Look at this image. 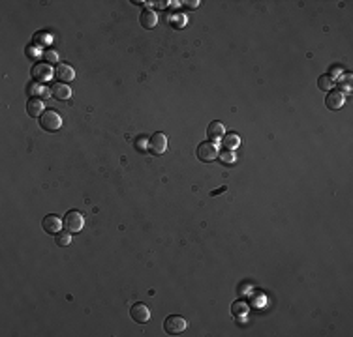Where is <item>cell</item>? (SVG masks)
<instances>
[{"mask_svg":"<svg viewBox=\"0 0 353 337\" xmlns=\"http://www.w3.org/2000/svg\"><path fill=\"white\" fill-rule=\"evenodd\" d=\"M231 313H233V315H239V317H244V315L248 313V305L242 303V302H235L233 307H231Z\"/></svg>","mask_w":353,"mask_h":337,"instance_id":"cell-18","label":"cell"},{"mask_svg":"<svg viewBox=\"0 0 353 337\" xmlns=\"http://www.w3.org/2000/svg\"><path fill=\"white\" fill-rule=\"evenodd\" d=\"M344 103H346V96H344V92H340V90H331V92L327 94V98H325V105H327L329 109H333V111L342 109Z\"/></svg>","mask_w":353,"mask_h":337,"instance_id":"cell-9","label":"cell"},{"mask_svg":"<svg viewBox=\"0 0 353 337\" xmlns=\"http://www.w3.org/2000/svg\"><path fill=\"white\" fill-rule=\"evenodd\" d=\"M184 6H188V8H197L199 2H197V0H194V2H184Z\"/></svg>","mask_w":353,"mask_h":337,"instance_id":"cell-24","label":"cell"},{"mask_svg":"<svg viewBox=\"0 0 353 337\" xmlns=\"http://www.w3.org/2000/svg\"><path fill=\"white\" fill-rule=\"evenodd\" d=\"M27 112L32 118H38V116H41L45 112V105H43V101L39 98H30L29 101H27Z\"/></svg>","mask_w":353,"mask_h":337,"instance_id":"cell-13","label":"cell"},{"mask_svg":"<svg viewBox=\"0 0 353 337\" xmlns=\"http://www.w3.org/2000/svg\"><path fill=\"white\" fill-rule=\"evenodd\" d=\"M336 83H338V86L342 88L340 92H350V90H352V73H344V75H340Z\"/></svg>","mask_w":353,"mask_h":337,"instance_id":"cell-16","label":"cell"},{"mask_svg":"<svg viewBox=\"0 0 353 337\" xmlns=\"http://www.w3.org/2000/svg\"><path fill=\"white\" fill-rule=\"evenodd\" d=\"M62 225H64V221H60V217L55 214H47L41 219V227H43V231L49 234H58L60 229H62Z\"/></svg>","mask_w":353,"mask_h":337,"instance_id":"cell-7","label":"cell"},{"mask_svg":"<svg viewBox=\"0 0 353 337\" xmlns=\"http://www.w3.org/2000/svg\"><path fill=\"white\" fill-rule=\"evenodd\" d=\"M55 75H57V79L60 83H70V81H74V77H76V71H74V67L68 64H57V69H55Z\"/></svg>","mask_w":353,"mask_h":337,"instance_id":"cell-11","label":"cell"},{"mask_svg":"<svg viewBox=\"0 0 353 337\" xmlns=\"http://www.w3.org/2000/svg\"><path fill=\"white\" fill-rule=\"evenodd\" d=\"M39 126L43 128L45 131H58L62 128V118L57 111H45L41 116H39Z\"/></svg>","mask_w":353,"mask_h":337,"instance_id":"cell-1","label":"cell"},{"mask_svg":"<svg viewBox=\"0 0 353 337\" xmlns=\"http://www.w3.org/2000/svg\"><path fill=\"white\" fill-rule=\"evenodd\" d=\"M218 158L222 159V161H224V163H233V161H235V154H231V150H224V152H222V154H218Z\"/></svg>","mask_w":353,"mask_h":337,"instance_id":"cell-21","label":"cell"},{"mask_svg":"<svg viewBox=\"0 0 353 337\" xmlns=\"http://www.w3.org/2000/svg\"><path fill=\"white\" fill-rule=\"evenodd\" d=\"M139 21H141V27L143 28H154L156 23H158V17H156V13H154L153 9H143Z\"/></svg>","mask_w":353,"mask_h":337,"instance_id":"cell-14","label":"cell"},{"mask_svg":"<svg viewBox=\"0 0 353 337\" xmlns=\"http://www.w3.org/2000/svg\"><path fill=\"white\" fill-rule=\"evenodd\" d=\"M317 86L327 92V90H331V88L334 86V79L331 77V75H321V77L317 79Z\"/></svg>","mask_w":353,"mask_h":337,"instance_id":"cell-17","label":"cell"},{"mask_svg":"<svg viewBox=\"0 0 353 337\" xmlns=\"http://www.w3.org/2000/svg\"><path fill=\"white\" fill-rule=\"evenodd\" d=\"M169 23H171L173 27L182 28V27H184V25H186V17H184L182 13H175V15H171V19H169Z\"/></svg>","mask_w":353,"mask_h":337,"instance_id":"cell-20","label":"cell"},{"mask_svg":"<svg viewBox=\"0 0 353 337\" xmlns=\"http://www.w3.org/2000/svg\"><path fill=\"white\" fill-rule=\"evenodd\" d=\"M43 58H45V62H57L58 55L55 51H45V53H43Z\"/></svg>","mask_w":353,"mask_h":337,"instance_id":"cell-23","label":"cell"},{"mask_svg":"<svg viewBox=\"0 0 353 337\" xmlns=\"http://www.w3.org/2000/svg\"><path fill=\"white\" fill-rule=\"evenodd\" d=\"M226 135V128L222 122H210L209 128H207V137L210 139V142H218L224 139Z\"/></svg>","mask_w":353,"mask_h":337,"instance_id":"cell-10","label":"cell"},{"mask_svg":"<svg viewBox=\"0 0 353 337\" xmlns=\"http://www.w3.org/2000/svg\"><path fill=\"white\" fill-rule=\"evenodd\" d=\"M197 158L201 159V161H212V159L218 158V148H216V144L214 142H201L199 146H197Z\"/></svg>","mask_w":353,"mask_h":337,"instance_id":"cell-4","label":"cell"},{"mask_svg":"<svg viewBox=\"0 0 353 337\" xmlns=\"http://www.w3.org/2000/svg\"><path fill=\"white\" fill-rule=\"evenodd\" d=\"M57 243L60 245V247H66V245H70L72 243V233H58L57 234Z\"/></svg>","mask_w":353,"mask_h":337,"instance_id":"cell-19","label":"cell"},{"mask_svg":"<svg viewBox=\"0 0 353 337\" xmlns=\"http://www.w3.org/2000/svg\"><path fill=\"white\" fill-rule=\"evenodd\" d=\"M147 137H137V140H135V148L139 150V152H147Z\"/></svg>","mask_w":353,"mask_h":337,"instance_id":"cell-22","label":"cell"},{"mask_svg":"<svg viewBox=\"0 0 353 337\" xmlns=\"http://www.w3.org/2000/svg\"><path fill=\"white\" fill-rule=\"evenodd\" d=\"M72 88L68 86L66 83H55V84H51V96H55L57 100H70L72 98Z\"/></svg>","mask_w":353,"mask_h":337,"instance_id":"cell-12","label":"cell"},{"mask_svg":"<svg viewBox=\"0 0 353 337\" xmlns=\"http://www.w3.org/2000/svg\"><path fill=\"white\" fill-rule=\"evenodd\" d=\"M32 79L36 81V83H45L51 79V75H53V69H51V66L49 64H34L32 66Z\"/></svg>","mask_w":353,"mask_h":337,"instance_id":"cell-8","label":"cell"},{"mask_svg":"<svg viewBox=\"0 0 353 337\" xmlns=\"http://www.w3.org/2000/svg\"><path fill=\"white\" fill-rule=\"evenodd\" d=\"M130 317L134 318L135 322L145 324V322H149V320H151V311H149V307H147L145 303L137 302V303H134V305L130 307Z\"/></svg>","mask_w":353,"mask_h":337,"instance_id":"cell-6","label":"cell"},{"mask_svg":"<svg viewBox=\"0 0 353 337\" xmlns=\"http://www.w3.org/2000/svg\"><path fill=\"white\" fill-rule=\"evenodd\" d=\"M222 144H224L228 150H235L240 144V137L237 135V133H228V135H224Z\"/></svg>","mask_w":353,"mask_h":337,"instance_id":"cell-15","label":"cell"},{"mask_svg":"<svg viewBox=\"0 0 353 337\" xmlns=\"http://www.w3.org/2000/svg\"><path fill=\"white\" fill-rule=\"evenodd\" d=\"M163 330H165V334H169V336H179V334H182V332L186 330V320L182 317H179V315H171V317L165 318Z\"/></svg>","mask_w":353,"mask_h":337,"instance_id":"cell-3","label":"cell"},{"mask_svg":"<svg viewBox=\"0 0 353 337\" xmlns=\"http://www.w3.org/2000/svg\"><path fill=\"white\" fill-rule=\"evenodd\" d=\"M149 148H151V152H153L154 156H162L163 152L167 150V137L163 135V133H154L153 137H151V140H149Z\"/></svg>","mask_w":353,"mask_h":337,"instance_id":"cell-5","label":"cell"},{"mask_svg":"<svg viewBox=\"0 0 353 337\" xmlns=\"http://www.w3.org/2000/svg\"><path fill=\"white\" fill-rule=\"evenodd\" d=\"M85 225V219H83V214L77 212V210H70L64 217V229L68 233H79Z\"/></svg>","mask_w":353,"mask_h":337,"instance_id":"cell-2","label":"cell"}]
</instances>
